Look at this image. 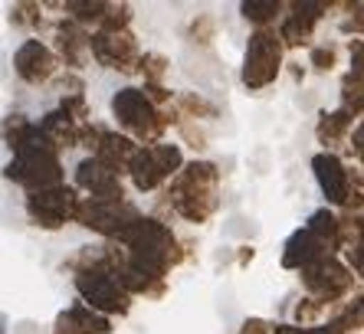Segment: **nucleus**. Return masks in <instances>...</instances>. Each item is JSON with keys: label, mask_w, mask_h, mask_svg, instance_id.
I'll return each mask as SVG.
<instances>
[{"label": "nucleus", "mask_w": 364, "mask_h": 334, "mask_svg": "<svg viewBox=\"0 0 364 334\" xmlns=\"http://www.w3.org/2000/svg\"><path fill=\"white\" fill-rule=\"evenodd\" d=\"M7 144L14 151V161L7 164V177L14 184L26 187V193L50 190L63 184L60 151L43 134L40 125L26 122L23 115L7 118Z\"/></svg>", "instance_id": "f257e3e1"}, {"label": "nucleus", "mask_w": 364, "mask_h": 334, "mask_svg": "<svg viewBox=\"0 0 364 334\" xmlns=\"http://www.w3.org/2000/svg\"><path fill=\"white\" fill-rule=\"evenodd\" d=\"M69 269L76 272L73 285H76L79 298L92 311H99V315H105V318L128 315V311H132V298H135V295L128 292L125 285H122V279L115 276V269L109 266L105 249L85 246L76 259L69 262Z\"/></svg>", "instance_id": "f03ea898"}, {"label": "nucleus", "mask_w": 364, "mask_h": 334, "mask_svg": "<svg viewBox=\"0 0 364 334\" xmlns=\"http://www.w3.org/2000/svg\"><path fill=\"white\" fill-rule=\"evenodd\" d=\"M168 207L187 223H207L220 207V171L210 161H191L168 184Z\"/></svg>", "instance_id": "7ed1b4c3"}, {"label": "nucleus", "mask_w": 364, "mask_h": 334, "mask_svg": "<svg viewBox=\"0 0 364 334\" xmlns=\"http://www.w3.org/2000/svg\"><path fill=\"white\" fill-rule=\"evenodd\" d=\"M112 115L119 118V125L125 128L132 138L144 144H161V134L168 131L174 122H181V112L178 105H171V109H158L144 89H135V85H128V89H119V92L112 95Z\"/></svg>", "instance_id": "20e7f679"}, {"label": "nucleus", "mask_w": 364, "mask_h": 334, "mask_svg": "<svg viewBox=\"0 0 364 334\" xmlns=\"http://www.w3.org/2000/svg\"><path fill=\"white\" fill-rule=\"evenodd\" d=\"M338 217L331 210H315L309 223H302L296 233L282 246V266L286 269H302L315 266L322 259H331L335 249H341V233H338Z\"/></svg>", "instance_id": "39448f33"}, {"label": "nucleus", "mask_w": 364, "mask_h": 334, "mask_svg": "<svg viewBox=\"0 0 364 334\" xmlns=\"http://www.w3.org/2000/svg\"><path fill=\"white\" fill-rule=\"evenodd\" d=\"M312 174H315V184H318L322 197L331 207H341L345 213H358V210H361L364 197L355 181V171H348V164L335 151H318V154H315Z\"/></svg>", "instance_id": "423d86ee"}, {"label": "nucleus", "mask_w": 364, "mask_h": 334, "mask_svg": "<svg viewBox=\"0 0 364 334\" xmlns=\"http://www.w3.org/2000/svg\"><path fill=\"white\" fill-rule=\"evenodd\" d=\"M282 50H286V43L276 30H256L246 43V56H243V85L250 92H259L266 85L276 82V75L282 69Z\"/></svg>", "instance_id": "0eeeda50"}, {"label": "nucleus", "mask_w": 364, "mask_h": 334, "mask_svg": "<svg viewBox=\"0 0 364 334\" xmlns=\"http://www.w3.org/2000/svg\"><path fill=\"white\" fill-rule=\"evenodd\" d=\"M184 171V154H181L178 144H141L128 167V177L135 190L148 193V190H158L161 184L174 181V177Z\"/></svg>", "instance_id": "6e6552de"}, {"label": "nucleus", "mask_w": 364, "mask_h": 334, "mask_svg": "<svg viewBox=\"0 0 364 334\" xmlns=\"http://www.w3.org/2000/svg\"><path fill=\"white\" fill-rule=\"evenodd\" d=\"M79 210H82V197L76 187L60 184L50 190L26 193V217L43 230H60V226L73 223L79 220Z\"/></svg>", "instance_id": "1a4fd4ad"}, {"label": "nucleus", "mask_w": 364, "mask_h": 334, "mask_svg": "<svg viewBox=\"0 0 364 334\" xmlns=\"http://www.w3.org/2000/svg\"><path fill=\"white\" fill-rule=\"evenodd\" d=\"M138 220H141V213H138L135 203H128V200H82L76 223H82L85 230H95V233H102L105 239L115 242Z\"/></svg>", "instance_id": "9d476101"}, {"label": "nucleus", "mask_w": 364, "mask_h": 334, "mask_svg": "<svg viewBox=\"0 0 364 334\" xmlns=\"http://www.w3.org/2000/svg\"><path fill=\"white\" fill-rule=\"evenodd\" d=\"M302 285L309 298H315L318 305H328V301H338V298H348L355 292V276L345 262H338L335 256L331 259H322L315 266L302 269Z\"/></svg>", "instance_id": "9b49d317"}, {"label": "nucleus", "mask_w": 364, "mask_h": 334, "mask_svg": "<svg viewBox=\"0 0 364 334\" xmlns=\"http://www.w3.org/2000/svg\"><path fill=\"white\" fill-rule=\"evenodd\" d=\"M141 56L144 53H141V46H138L132 30H115V33L95 30L92 33V59L99 66L132 75L141 69Z\"/></svg>", "instance_id": "f8f14e48"}, {"label": "nucleus", "mask_w": 364, "mask_h": 334, "mask_svg": "<svg viewBox=\"0 0 364 334\" xmlns=\"http://www.w3.org/2000/svg\"><path fill=\"white\" fill-rule=\"evenodd\" d=\"M76 190H85L89 200H125L122 174L105 161H99L95 154L76 164Z\"/></svg>", "instance_id": "ddd939ff"}, {"label": "nucleus", "mask_w": 364, "mask_h": 334, "mask_svg": "<svg viewBox=\"0 0 364 334\" xmlns=\"http://www.w3.org/2000/svg\"><path fill=\"white\" fill-rule=\"evenodd\" d=\"M60 56L40 40H23L14 53V72L23 79L26 85H43L56 75Z\"/></svg>", "instance_id": "4468645a"}, {"label": "nucleus", "mask_w": 364, "mask_h": 334, "mask_svg": "<svg viewBox=\"0 0 364 334\" xmlns=\"http://www.w3.org/2000/svg\"><path fill=\"white\" fill-rule=\"evenodd\" d=\"M331 10V4L325 0H292L289 4V14L279 23V36L286 46H302V43L312 40L315 23Z\"/></svg>", "instance_id": "2eb2a0df"}, {"label": "nucleus", "mask_w": 364, "mask_h": 334, "mask_svg": "<svg viewBox=\"0 0 364 334\" xmlns=\"http://www.w3.org/2000/svg\"><path fill=\"white\" fill-rule=\"evenodd\" d=\"M53 334H112V318L92 311L85 301H76L56 315Z\"/></svg>", "instance_id": "dca6fc26"}, {"label": "nucleus", "mask_w": 364, "mask_h": 334, "mask_svg": "<svg viewBox=\"0 0 364 334\" xmlns=\"http://www.w3.org/2000/svg\"><path fill=\"white\" fill-rule=\"evenodd\" d=\"M56 56L69 69H79L85 63V56H92V33L76 20L56 23Z\"/></svg>", "instance_id": "f3484780"}, {"label": "nucleus", "mask_w": 364, "mask_h": 334, "mask_svg": "<svg viewBox=\"0 0 364 334\" xmlns=\"http://www.w3.org/2000/svg\"><path fill=\"white\" fill-rule=\"evenodd\" d=\"M138 148H141V144H135V138L119 134V131H105V128H102V131H99V141H95V148H92V154L99 161H105L109 167H115V171L122 174V171H128V167H132Z\"/></svg>", "instance_id": "a211bd4d"}, {"label": "nucleus", "mask_w": 364, "mask_h": 334, "mask_svg": "<svg viewBox=\"0 0 364 334\" xmlns=\"http://www.w3.org/2000/svg\"><path fill=\"white\" fill-rule=\"evenodd\" d=\"M351 128H355V115L345 109H335V112H322V118H318V125H315V138L325 144V148H335V144H341L351 134Z\"/></svg>", "instance_id": "6ab92c4d"}, {"label": "nucleus", "mask_w": 364, "mask_h": 334, "mask_svg": "<svg viewBox=\"0 0 364 334\" xmlns=\"http://www.w3.org/2000/svg\"><path fill=\"white\" fill-rule=\"evenodd\" d=\"M282 10H289V4H282V0H243L240 4V14L246 20H253L256 30H269V23L279 17Z\"/></svg>", "instance_id": "aec40b11"}, {"label": "nucleus", "mask_w": 364, "mask_h": 334, "mask_svg": "<svg viewBox=\"0 0 364 334\" xmlns=\"http://www.w3.org/2000/svg\"><path fill=\"white\" fill-rule=\"evenodd\" d=\"M338 233H341V249H358L364 246V213H341L338 217Z\"/></svg>", "instance_id": "412c9836"}, {"label": "nucleus", "mask_w": 364, "mask_h": 334, "mask_svg": "<svg viewBox=\"0 0 364 334\" xmlns=\"http://www.w3.org/2000/svg\"><path fill=\"white\" fill-rule=\"evenodd\" d=\"M341 109L351 112V115H364V79L348 72L341 79Z\"/></svg>", "instance_id": "4be33fe9"}, {"label": "nucleus", "mask_w": 364, "mask_h": 334, "mask_svg": "<svg viewBox=\"0 0 364 334\" xmlns=\"http://www.w3.org/2000/svg\"><path fill=\"white\" fill-rule=\"evenodd\" d=\"M272 334H348V328L335 315L328 325H272Z\"/></svg>", "instance_id": "5701e85b"}, {"label": "nucleus", "mask_w": 364, "mask_h": 334, "mask_svg": "<svg viewBox=\"0 0 364 334\" xmlns=\"http://www.w3.org/2000/svg\"><path fill=\"white\" fill-rule=\"evenodd\" d=\"M144 85H164V72H168V59L161 53H144L141 56V69Z\"/></svg>", "instance_id": "b1692460"}, {"label": "nucleus", "mask_w": 364, "mask_h": 334, "mask_svg": "<svg viewBox=\"0 0 364 334\" xmlns=\"http://www.w3.org/2000/svg\"><path fill=\"white\" fill-rule=\"evenodd\" d=\"M174 105H178L181 118H213V115H217V109H213L210 102H203L200 95H194V92L181 95Z\"/></svg>", "instance_id": "393cba45"}, {"label": "nucleus", "mask_w": 364, "mask_h": 334, "mask_svg": "<svg viewBox=\"0 0 364 334\" xmlns=\"http://www.w3.org/2000/svg\"><path fill=\"white\" fill-rule=\"evenodd\" d=\"M10 20L26 30H40L43 26V7L40 4H14L10 7Z\"/></svg>", "instance_id": "a878e982"}, {"label": "nucleus", "mask_w": 364, "mask_h": 334, "mask_svg": "<svg viewBox=\"0 0 364 334\" xmlns=\"http://www.w3.org/2000/svg\"><path fill=\"white\" fill-rule=\"evenodd\" d=\"M348 10L341 17L338 30L341 33H355V36H364V0H355V4H341Z\"/></svg>", "instance_id": "bb28decb"}, {"label": "nucleus", "mask_w": 364, "mask_h": 334, "mask_svg": "<svg viewBox=\"0 0 364 334\" xmlns=\"http://www.w3.org/2000/svg\"><path fill=\"white\" fill-rule=\"evenodd\" d=\"M309 63H312L318 72H328V69H335V63H338V50H335V46H315Z\"/></svg>", "instance_id": "cd10ccee"}, {"label": "nucleus", "mask_w": 364, "mask_h": 334, "mask_svg": "<svg viewBox=\"0 0 364 334\" xmlns=\"http://www.w3.org/2000/svg\"><path fill=\"white\" fill-rule=\"evenodd\" d=\"M348 53H351V75L364 79V40H351Z\"/></svg>", "instance_id": "c85d7f7f"}, {"label": "nucleus", "mask_w": 364, "mask_h": 334, "mask_svg": "<svg viewBox=\"0 0 364 334\" xmlns=\"http://www.w3.org/2000/svg\"><path fill=\"white\" fill-rule=\"evenodd\" d=\"M191 36H197L200 43H210L213 40V20L210 17H197L191 23Z\"/></svg>", "instance_id": "c756f323"}, {"label": "nucleus", "mask_w": 364, "mask_h": 334, "mask_svg": "<svg viewBox=\"0 0 364 334\" xmlns=\"http://www.w3.org/2000/svg\"><path fill=\"white\" fill-rule=\"evenodd\" d=\"M240 334H272V325H266L263 318H246Z\"/></svg>", "instance_id": "7c9ffc66"}, {"label": "nucleus", "mask_w": 364, "mask_h": 334, "mask_svg": "<svg viewBox=\"0 0 364 334\" xmlns=\"http://www.w3.org/2000/svg\"><path fill=\"white\" fill-rule=\"evenodd\" d=\"M348 266H351V272H355L358 279H364V246L348 252Z\"/></svg>", "instance_id": "2f4dec72"}, {"label": "nucleus", "mask_w": 364, "mask_h": 334, "mask_svg": "<svg viewBox=\"0 0 364 334\" xmlns=\"http://www.w3.org/2000/svg\"><path fill=\"white\" fill-rule=\"evenodd\" d=\"M351 151H355V158H358V154H364V122L355 128V131H351Z\"/></svg>", "instance_id": "473e14b6"}]
</instances>
